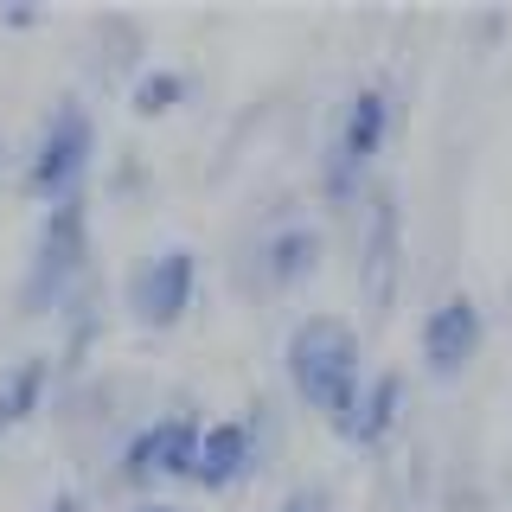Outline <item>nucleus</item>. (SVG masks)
<instances>
[{
	"instance_id": "f257e3e1",
	"label": "nucleus",
	"mask_w": 512,
	"mask_h": 512,
	"mask_svg": "<svg viewBox=\"0 0 512 512\" xmlns=\"http://www.w3.org/2000/svg\"><path fill=\"white\" fill-rule=\"evenodd\" d=\"M282 365H288L295 397L308 410H320L333 429L352 423L365 384H372V378H365V346H359V333H352L340 314L295 320V333H288V346H282Z\"/></svg>"
},
{
	"instance_id": "f03ea898",
	"label": "nucleus",
	"mask_w": 512,
	"mask_h": 512,
	"mask_svg": "<svg viewBox=\"0 0 512 512\" xmlns=\"http://www.w3.org/2000/svg\"><path fill=\"white\" fill-rule=\"evenodd\" d=\"M391 141V90L384 84H359L340 109V128L327 141V160H320V186H327L333 205H352L359 186L372 180V160Z\"/></svg>"
},
{
	"instance_id": "7ed1b4c3",
	"label": "nucleus",
	"mask_w": 512,
	"mask_h": 512,
	"mask_svg": "<svg viewBox=\"0 0 512 512\" xmlns=\"http://www.w3.org/2000/svg\"><path fill=\"white\" fill-rule=\"evenodd\" d=\"M84 256H90V212H84V199H58L39 224V244H32V263L20 282L26 314H52L84 276Z\"/></svg>"
},
{
	"instance_id": "20e7f679",
	"label": "nucleus",
	"mask_w": 512,
	"mask_h": 512,
	"mask_svg": "<svg viewBox=\"0 0 512 512\" xmlns=\"http://www.w3.org/2000/svg\"><path fill=\"white\" fill-rule=\"evenodd\" d=\"M90 154H96V128L84 116V103H58L52 116H45L39 141H32V167L26 180L39 199H77V180L90 173Z\"/></svg>"
},
{
	"instance_id": "39448f33",
	"label": "nucleus",
	"mask_w": 512,
	"mask_h": 512,
	"mask_svg": "<svg viewBox=\"0 0 512 512\" xmlns=\"http://www.w3.org/2000/svg\"><path fill=\"white\" fill-rule=\"evenodd\" d=\"M397 276H404V212H397V192L378 186L365 199V231H359V288L372 314H391Z\"/></svg>"
},
{
	"instance_id": "423d86ee",
	"label": "nucleus",
	"mask_w": 512,
	"mask_h": 512,
	"mask_svg": "<svg viewBox=\"0 0 512 512\" xmlns=\"http://www.w3.org/2000/svg\"><path fill=\"white\" fill-rule=\"evenodd\" d=\"M416 346H423L429 378H461L480 359V346H487V314H480V301L474 295H442L436 308L423 314Z\"/></svg>"
},
{
	"instance_id": "0eeeda50",
	"label": "nucleus",
	"mask_w": 512,
	"mask_h": 512,
	"mask_svg": "<svg viewBox=\"0 0 512 512\" xmlns=\"http://www.w3.org/2000/svg\"><path fill=\"white\" fill-rule=\"evenodd\" d=\"M199 442L205 429L192 416H160V423H141L122 448V480L135 487H154V480H192L199 468Z\"/></svg>"
},
{
	"instance_id": "6e6552de",
	"label": "nucleus",
	"mask_w": 512,
	"mask_h": 512,
	"mask_svg": "<svg viewBox=\"0 0 512 512\" xmlns=\"http://www.w3.org/2000/svg\"><path fill=\"white\" fill-rule=\"evenodd\" d=\"M192 295H199V256L186 244L148 256V263L135 269V282H128V308H135L141 327H173V320H186Z\"/></svg>"
},
{
	"instance_id": "1a4fd4ad",
	"label": "nucleus",
	"mask_w": 512,
	"mask_h": 512,
	"mask_svg": "<svg viewBox=\"0 0 512 512\" xmlns=\"http://www.w3.org/2000/svg\"><path fill=\"white\" fill-rule=\"evenodd\" d=\"M256 474V429L250 423H212L199 442V468H192V480H199L205 493H231L237 480Z\"/></svg>"
},
{
	"instance_id": "9d476101",
	"label": "nucleus",
	"mask_w": 512,
	"mask_h": 512,
	"mask_svg": "<svg viewBox=\"0 0 512 512\" xmlns=\"http://www.w3.org/2000/svg\"><path fill=\"white\" fill-rule=\"evenodd\" d=\"M320 250H327V237H320L314 224H282V231H269L263 250H256V276L269 288H295L320 269Z\"/></svg>"
},
{
	"instance_id": "9b49d317",
	"label": "nucleus",
	"mask_w": 512,
	"mask_h": 512,
	"mask_svg": "<svg viewBox=\"0 0 512 512\" xmlns=\"http://www.w3.org/2000/svg\"><path fill=\"white\" fill-rule=\"evenodd\" d=\"M397 423H404V378H397V372H372V384H365L359 410H352V423L340 429V436L352 448H384Z\"/></svg>"
},
{
	"instance_id": "f8f14e48",
	"label": "nucleus",
	"mask_w": 512,
	"mask_h": 512,
	"mask_svg": "<svg viewBox=\"0 0 512 512\" xmlns=\"http://www.w3.org/2000/svg\"><path fill=\"white\" fill-rule=\"evenodd\" d=\"M45 378H52V365L45 359H20L7 378H0V423H26L32 410H39L45 397Z\"/></svg>"
},
{
	"instance_id": "ddd939ff",
	"label": "nucleus",
	"mask_w": 512,
	"mask_h": 512,
	"mask_svg": "<svg viewBox=\"0 0 512 512\" xmlns=\"http://www.w3.org/2000/svg\"><path fill=\"white\" fill-rule=\"evenodd\" d=\"M128 96H135V116H167V109L186 96V77L167 71V64H154V71L135 77V90H128Z\"/></svg>"
},
{
	"instance_id": "4468645a",
	"label": "nucleus",
	"mask_w": 512,
	"mask_h": 512,
	"mask_svg": "<svg viewBox=\"0 0 512 512\" xmlns=\"http://www.w3.org/2000/svg\"><path fill=\"white\" fill-rule=\"evenodd\" d=\"M276 512H333V500H327V487H295Z\"/></svg>"
},
{
	"instance_id": "2eb2a0df",
	"label": "nucleus",
	"mask_w": 512,
	"mask_h": 512,
	"mask_svg": "<svg viewBox=\"0 0 512 512\" xmlns=\"http://www.w3.org/2000/svg\"><path fill=\"white\" fill-rule=\"evenodd\" d=\"M135 512H186V506H173V500H141Z\"/></svg>"
},
{
	"instance_id": "dca6fc26",
	"label": "nucleus",
	"mask_w": 512,
	"mask_h": 512,
	"mask_svg": "<svg viewBox=\"0 0 512 512\" xmlns=\"http://www.w3.org/2000/svg\"><path fill=\"white\" fill-rule=\"evenodd\" d=\"M52 512H84V506H77L71 493H58V500H52Z\"/></svg>"
}]
</instances>
